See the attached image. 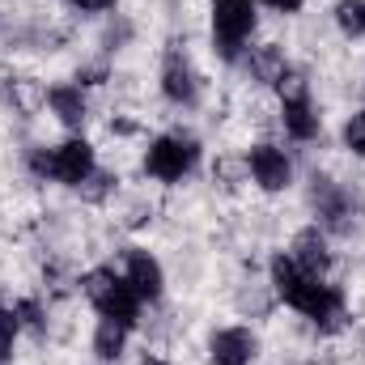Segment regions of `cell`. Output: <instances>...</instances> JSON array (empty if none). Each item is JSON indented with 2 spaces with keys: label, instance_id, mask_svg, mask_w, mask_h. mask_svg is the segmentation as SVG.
Instances as JSON below:
<instances>
[{
  "label": "cell",
  "instance_id": "cell-1",
  "mask_svg": "<svg viewBox=\"0 0 365 365\" xmlns=\"http://www.w3.org/2000/svg\"><path fill=\"white\" fill-rule=\"evenodd\" d=\"M268 284H272L276 302H284L289 310H297L306 323H314L323 331L340 327V319H344V293L327 276L302 272L289 259V251H276L272 259H268Z\"/></svg>",
  "mask_w": 365,
  "mask_h": 365
},
{
  "label": "cell",
  "instance_id": "cell-2",
  "mask_svg": "<svg viewBox=\"0 0 365 365\" xmlns=\"http://www.w3.org/2000/svg\"><path fill=\"white\" fill-rule=\"evenodd\" d=\"M26 166L30 175L47 182H60V187H86L98 175V149H93L86 136H68L60 145H38L26 153Z\"/></svg>",
  "mask_w": 365,
  "mask_h": 365
},
{
  "label": "cell",
  "instance_id": "cell-3",
  "mask_svg": "<svg viewBox=\"0 0 365 365\" xmlns=\"http://www.w3.org/2000/svg\"><path fill=\"white\" fill-rule=\"evenodd\" d=\"M255 30H259V0H212L208 34H212V51L225 64L247 56V43Z\"/></svg>",
  "mask_w": 365,
  "mask_h": 365
},
{
  "label": "cell",
  "instance_id": "cell-4",
  "mask_svg": "<svg viewBox=\"0 0 365 365\" xmlns=\"http://www.w3.org/2000/svg\"><path fill=\"white\" fill-rule=\"evenodd\" d=\"M81 293L90 297V306L98 310V319H110V323H119V327H128V331L140 323L145 302H140V293L128 284V276L123 272L93 268V272L81 280Z\"/></svg>",
  "mask_w": 365,
  "mask_h": 365
},
{
  "label": "cell",
  "instance_id": "cell-5",
  "mask_svg": "<svg viewBox=\"0 0 365 365\" xmlns=\"http://www.w3.org/2000/svg\"><path fill=\"white\" fill-rule=\"evenodd\" d=\"M140 166H145V175L153 182H170L175 187L200 166V140L187 136V132H162V136L149 140Z\"/></svg>",
  "mask_w": 365,
  "mask_h": 365
},
{
  "label": "cell",
  "instance_id": "cell-6",
  "mask_svg": "<svg viewBox=\"0 0 365 365\" xmlns=\"http://www.w3.org/2000/svg\"><path fill=\"white\" fill-rule=\"evenodd\" d=\"M276 90H280V132H284L289 140H297V145L319 140L323 115H319L314 98H310V90H306V81L293 77V73H284Z\"/></svg>",
  "mask_w": 365,
  "mask_h": 365
},
{
  "label": "cell",
  "instance_id": "cell-7",
  "mask_svg": "<svg viewBox=\"0 0 365 365\" xmlns=\"http://www.w3.org/2000/svg\"><path fill=\"white\" fill-rule=\"evenodd\" d=\"M310 200H314V212H319V230H323V234H353V230H357V221H361V200H357L353 187L314 175Z\"/></svg>",
  "mask_w": 365,
  "mask_h": 365
},
{
  "label": "cell",
  "instance_id": "cell-8",
  "mask_svg": "<svg viewBox=\"0 0 365 365\" xmlns=\"http://www.w3.org/2000/svg\"><path fill=\"white\" fill-rule=\"evenodd\" d=\"M247 175H251V182H255L259 191L280 195V191L293 187V158H289L276 140H255V145L247 149Z\"/></svg>",
  "mask_w": 365,
  "mask_h": 365
},
{
  "label": "cell",
  "instance_id": "cell-9",
  "mask_svg": "<svg viewBox=\"0 0 365 365\" xmlns=\"http://www.w3.org/2000/svg\"><path fill=\"white\" fill-rule=\"evenodd\" d=\"M259 357V336L247 323H230L217 327L208 336V361L212 365H255Z\"/></svg>",
  "mask_w": 365,
  "mask_h": 365
},
{
  "label": "cell",
  "instance_id": "cell-10",
  "mask_svg": "<svg viewBox=\"0 0 365 365\" xmlns=\"http://www.w3.org/2000/svg\"><path fill=\"white\" fill-rule=\"evenodd\" d=\"M123 276H128V284L140 293V302H162V293H166V272H162V259H158L153 251L128 247V255H123Z\"/></svg>",
  "mask_w": 365,
  "mask_h": 365
},
{
  "label": "cell",
  "instance_id": "cell-11",
  "mask_svg": "<svg viewBox=\"0 0 365 365\" xmlns=\"http://www.w3.org/2000/svg\"><path fill=\"white\" fill-rule=\"evenodd\" d=\"M162 98L170 102V106H195L200 102V77H195V68H191V60L179 56V51H170L166 56V64H162Z\"/></svg>",
  "mask_w": 365,
  "mask_h": 365
},
{
  "label": "cell",
  "instance_id": "cell-12",
  "mask_svg": "<svg viewBox=\"0 0 365 365\" xmlns=\"http://www.w3.org/2000/svg\"><path fill=\"white\" fill-rule=\"evenodd\" d=\"M43 102H47V110L56 115V123H64L68 132H81L86 119H90V98H86V86H77V81L51 86V90L43 93Z\"/></svg>",
  "mask_w": 365,
  "mask_h": 365
},
{
  "label": "cell",
  "instance_id": "cell-13",
  "mask_svg": "<svg viewBox=\"0 0 365 365\" xmlns=\"http://www.w3.org/2000/svg\"><path fill=\"white\" fill-rule=\"evenodd\" d=\"M289 259H293L302 272L327 276V272H331V242H327V234H323L319 225L302 230V234L293 238V247H289Z\"/></svg>",
  "mask_w": 365,
  "mask_h": 365
},
{
  "label": "cell",
  "instance_id": "cell-14",
  "mask_svg": "<svg viewBox=\"0 0 365 365\" xmlns=\"http://www.w3.org/2000/svg\"><path fill=\"white\" fill-rule=\"evenodd\" d=\"M128 327H119V323H110V319H98V327H93V336H90V349H93V357L98 361H119L123 353H128Z\"/></svg>",
  "mask_w": 365,
  "mask_h": 365
},
{
  "label": "cell",
  "instance_id": "cell-15",
  "mask_svg": "<svg viewBox=\"0 0 365 365\" xmlns=\"http://www.w3.org/2000/svg\"><path fill=\"white\" fill-rule=\"evenodd\" d=\"M247 68H251V77L255 81H264V86H280V77L289 73V60H284V51L280 47H251V56H247Z\"/></svg>",
  "mask_w": 365,
  "mask_h": 365
},
{
  "label": "cell",
  "instance_id": "cell-16",
  "mask_svg": "<svg viewBox=\"0 0 365 365\" xmlns=\"http://www.w3.org/2000/svg\"><path fill=\"white\" fill-rule=\"evenodd\" d=\"M331 17L344 38H365V0H340Z\"/></svg>",
  "mask_w": 365,
  "mask_h": 365
},
{
  "label": "cell",
  "instance_id": "cell-17",
  "mask_svg": "<svg viewBox=\"0 0 365 365\" xmlns=\"http://www.w3.org/2000/svg\"><path fill=\"white\" fill-rule=\"evenodd\" d=\"M17 336H21V319H17V310H13V306H0V365L13 361Z\"/></svg>",
  "mask_w": 365,
  "mask_h": 365
},
{
  "label": "cell",
  "instance_id": "cell-18",
  "mask_svg": "<svg viewBox=\"0 0 365 365\" xmlns=\"http://www.w3.org/2000/svg\"><path fill=\"white\" fill-rule=\"evenodd\" d=\"M340 145H344L353 158H365V106L344 119V128H340Z\"/></svg>",
  "mask_w": 365,
  "mask_h": 365
},
{
  "label": "cell",
  "instance_id": "cell-19",
  "mask_svg": "<svg viewBox=\"0 0 365 365\" xmlns=\"http://www.w3.org/2000/svg\"><path fill=\"white\" fill-rule=\"evenodd\" d=\"M13 310H17L21 327H30V331H43L47 327V310H43L38 297H21V302H13Z\"/></svg>",
  "mask_w": 365,
  "mask_h": 365
},
{
  "label": "cell",
  "instance_id": "cell-20",
  "mask_svg": "<svg viewBox=\"0 0 365 365\" xmlns=\"http://www.w3.org/2000/svg\"><path fill=\"white\" fill-rule=\"evenodd\" d=\"M68 9H77V13H86V17H98V13H110L119 0H64Z\"/></svg>",
  "mask_w": 365,
  "mask_h": 365
},
{
  "label": "cell",
  "instance_id": "cell-21",
  "mask_svg": "<svg viewBox=\"0 0 365 365\" xmlns=\"http://www.w3.org/2000/svg\"><path fill=\"white\" fill-rule=\"evenodd\" d=\"M264 9H272V13H280V17H289V13H302L306 9V0H259Z\"/></svg>",
  "mask_w": 365,
  "mask_h": 365
},
{
  "label": "cell",
  "instance_id": "cell-22",
  "mask_svg": "<svg viewBox=\"0 0 365 365\" xmlns=\"http://www.w3.org/2000/svg\"><path fill=\"white\" fill-rule=\"evenodd\" d=\"M0 306H4V289H0Z\"/></svg>",
  "mask_w": 365,
  "mask_h": 365
}]
</instances>
